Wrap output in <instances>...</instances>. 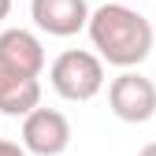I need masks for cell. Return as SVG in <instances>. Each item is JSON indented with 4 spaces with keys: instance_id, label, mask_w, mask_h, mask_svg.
I'll return each mask as SVG.
<instances>
[{
    "instance_id": "1",
    "label": "cell",
    "mask_w": 156,
    "mask_h": 156,
    "mask_svg": "<svg viewBox=\"0 0 156 156\" xmlns=\"http://www.w3.org/2000/svg\"><path fill=\"white\" fill-rule=\"evenodd\" d=\"M89 41L112 67H138L152 52V23L126 4H101L86 19Z\"/></svg>"
},
{
    "instance_id": "2",
    "label": "cell",
    "mask_w": 156,
    "mask_h": 156,
    "mask_svg": "<svg viewBox=\"0 0 156 156\" xmlns=\"http://www.w3.org/2000/svg\"><path fill=\"white\" fill-rule=\"evenodd\" d=\"M48 82L63 101H74V104L93 101L104 89V60L86 52V48H67V52H60L52 60Z\"/></svg>"
},
{
    "instance_id": "3",
    "label": "cell",
    "mask_w": 156,
    "mask_h": 156,
    "mask_svg": "<svg viewBox=\"0 0 156 156\" xmlns=\"http://www.w3.org/2000/svg\"><path fill=\"white\" fill-rule=\"evenodd\" d=\"M108 108L123 123H149L156 115V82L126 67L108 86Z\"/></svg>"
},
{
    "instance_id": "4",
    "label": "cell",
    "mask_w": 156,
    "mask_h": 156,
    "mask_svg": "<svg viewBox=\"0 0 156 156\" xmlns=\"http://www.w3.org/2000/svg\"><path fill=\"white\" fill-rule=\"evenodd\" d=\"M71 145V123L56 108H30L23 115V149L34 156H60Z\"/></svg>"
},
{
    "instance_id": "5",
    "label": "cell",
    "mask_w": 156,
    "mask_h": 156,
    "mask_svg": "<svg viewBox=\"0 0 156 156\" xmlns=\"http://www.w3.org/2000/svg\"><path fill=\"white\" fill-rule=\"evenodd\" d=\"M34 23L52 37H71L78 30H86L89 4L86 0H30Z\"/></svg>"
},
{
    "instance_id": "6",
    "label": "cell",
    "mask_w": 156,
    "mask_h": 156,
    "mask_svg": "<svg viewBox=\"0 0 156 156\" xmlns=\"http://www.w3.org/2000/svg\"><path fill=\"white\" fill-rule=\"evenodd\" d=\"M41 104V82L34 74H23L19 67L0 60V112L4 115H26Z\"/></svg>"
},
{
    "instance_id": "7",
    "label": "cell",
    "mask_w": 156,
    "mask_h": 156,
    "mask_svg": "<svg viewBox=\"0 0 156 156\" xmlns=\"http://www.w3.org/2000/svg\"><path fill=\"white\" fill-rule=\"evenodd\" d=\"M0 60L4 63H11V67H19L23 74H34V78H41V71H45V48H41V41L30 34V30H4L0 34Z\"/></svg>"
},
{
    "instance_id": "8",
    "label": "cell",
    "mask_w": 156,
    "mask_h": 156,
    "mask_svg": "<svg viewBox=\"0 0 156 156\" xmlns=\"http://www.w3.org/2000/svg\"><path fill=\"white\" fill-rule=\"evenodd\" d=\"M0 156H30L23 145H15V141H4V138H0Z\"/></svg>"
},
{
    "instance_id": "9",
    "label": "cell",
    "mask_w": 156,
    "mask_h": 156,
    "mask_svg": "<svg viewBox=\"0 0 156 156\" xmlns=\"http://www.w3.org/2000/svg\"><path fill=\"white\" fill-rule=\"evenodd\" d=\"M8 11H11V0H0V23L8 19Z\"/></svg>"
},
{
    "instance_id": "10",
    "label": "cell",
    "mask_w": 156,
    "mask_h": 156,
    "mask_svg": "<svg viewBox=\"0 0 156 156\" xmlns=\"http://www.w3.org/2000/svg\"><path fill=\"white\" fill-rule=\"evenodd\" d=\"M138 156H156V141H152V145H145V149H141Z\"/></svg>"
}]
</instances>
